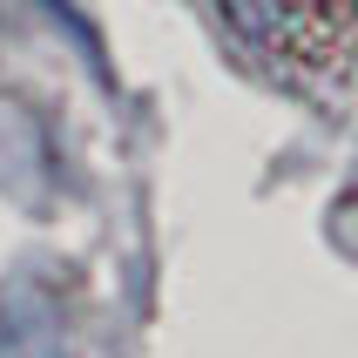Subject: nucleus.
Returning <instances> with one entry per match:
<instances>
[{
    "instance_id": "f257e3e1",
    "label": "nucleus",
    "mask_w": 358,
    "mask_h": 358,
    "mask_svg": "<svg viewBox=\"0 0 358 358\" xmlns=\"http://www.w3.org/2000/svg\"><path fill=\"white\" fill-rule=\"evenodd\" d=\"M217 20L243 48H257V61H271L278 75H291L298 88H311V81L345 88L352 41H358L352 7H223Z\"/></svg>"
},
{
    "instance_id": "f03ea898",
    "label": "nucleus",
    "mask_w": 358,
    "mask_h": 358,
    "mask_svg": "<svg viewBox=\"0 0 358 358\" xmlns=\"http://www.w3.org/2000/svg\"><path fill=\"white\" fill-rule=\"evenodd\" d=\"M0 358H75L61 298L41 278H7L0 284Z\"/></svg>"
}]
</instances>
